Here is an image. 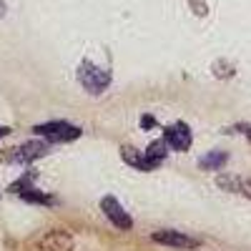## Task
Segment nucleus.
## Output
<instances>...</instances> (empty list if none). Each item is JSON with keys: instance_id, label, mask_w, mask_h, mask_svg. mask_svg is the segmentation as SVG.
<instances>
[{"instance_id": "nucleus-1", "label": "nucleus", "mask_w": 251, "mask_h": 251, "mask_svg": "<svg viewBox=\"0 0 251 251\" xmlns=\"http://www.w3.org/2000/svg\"><path fill=\"white\" fill-rule=\"evenodd\" d=\"M166 149H169V143H166L163 138L153 141L146 151H136V149H131V146H123L121 158L128 166H133V169H138V171H156L166 161Z\"/></svg>"}, {"instance_id": "nucleus-2", "label": "nucleus", "mask_w": 251, "mask_h": 251, "mask_svg": "<svg viewBox=\"0 0 251 251\" xmlns=\"http://www.w3.org/2000/svg\"><path fill=\"white\" fill-rule=\"evenodd\" d=\"M78 83L91 96H100L103 91L111 86V71L98 68L96 63H91V60H80V66H78Z\"/></svg>"}, {"instance_id": "nucleus-3", "label": "nucleus", "mask_w": 251, "mask_h": 251, "mask_svg": "<svg viewBox=\"0 0 251 251\" xmlns=\"http://www.w3.org/2000/svg\"><path fill=\"white\" fill-rule=\"evenodd\" d=\"M38 136H43L46 141L50 143H68V141H75L80 138V128L68 121H48V123H38L35 128H33Z\"/></svg>"}, {"instance_id": "nucleus-4", "label": "nucleus", "mask_w": 251, "mask_h": 251, "mask_svg": "<svg viewBox=\"0 0 251 251\" xmlns=\"http://www.w3.org/2000/svg\"><path fill=\"white\" fill-rule=\"evenodd\" d=\"M100 211H103V216H106L116 228H121V231H131V228H133V219H131L128 211L121 206L118 199L103 196V199H100Z\"/></svg>"}, {"instance_id": "nucleus-5", "label": "nucleus", "mask_w": 251, "mask_h": 251, "mask_svg": "<svg viewBox=\"0 0 251 251\" xmlns=\"http://www.w3.org/2000/svg\"><path fill=\"white\" fill-rule=\"evenodd\" d=\"M48 153V143L43 141H28L23 146H18V149H13L8 156V161H15V163H30V161H38V158H43Z\"/></svg>"}, {"instance_id": "nucleus-6", "label": "nucleus", "mask_w": 251, "mask_h": 251, "mask_svg": "<svg viewBox=\"0 0 251 251\" xmlns=\"http://www.w3.org/2000/svg\"><path fill=\"white\" fill-rule=\"evenodd\" d=\"M163 141L169 143L171 151H188L194 143V136H191V128L186 123H174L163 131Z\"/></svg>"}, {"instance_id": "nucleus-7", "label": "nucleus", "mask_w": 251, "mask_h": 251, "mask_svg": "<svg viewBox=\"0 0 251 251\" xmlns=\"http://www.w3.org/2000/svg\"><path fill=\"white\" fill-rule=\"evenodd\" d=\"M151 239L156 244H163V246H174V249H196L201 241L199 239H191L181 231H174V228H161V231H153Z\"/></svg>"}, {"instance_id": "nucleus-8", "label": "nucleus", "mask_w": 251, "mask_h": 251, "mask_svg": "<svg viewBox=\"0 0 251 251\" xmlns=\"http://www.w3.org/2000/svg\"><path fill=\"white\" fill-rule=\"evenodd\" d=\"M216 186L221 188V191L236 194V196H244V199L251 201V178L231 176V174H219V176H216Z\"/></svg>"}, {"instance_id": "nucleus-9", "label": "nucleus", "mask_w": 251, "mask_h": 251, "mask_svg": "<svg viewBox=\"0 0 251 251\" xmlns=\"http://www.w3.org/2000/svg\"><path fill=\"white\" fill-rule=\"evenodd\" d=\"M38 249L40 251H73V236L68 231H48L43 239L38 241Z\"/></svg>"}, {"instance_id": "nucleus-10", "label": "nucleus", "mask_w": 251, "mask_h": 251, "mask_svg": "<svg viewBox=\"0 0 251 251\" xmlns=\"http://www.w3.org/2000/svg\"><path fill=\"white\" fill-rule=\"evenodd\" d=\"M226 161H228L226 151H211V153H206V156L199 158V169H203V171H219V169L226 166Z\"/></svg>"}, {"instance_id": "nucleus-11", "label": "nucleus", "mask_w": 251, "mask_h": 251, "mask_svg": "<svg viewBox=\"0 0 251 251\" xmlns=\"http://www.w3.org/2000/svg\"><path fill=\"white\" fill-rule=\"evenodd\" d=\"M23 201H28V203H40V206H50V203H55V199L53 196H48V194H43V191H38V188H25V191H20L18 194Z\"/></svg>"}, {"instance_id": "nucleus-12", "label": "nucleus", "mask_w": 251, "mask_h": 251, "mask_svg": "<svg viewBox=\"0 0 251 251\" xmlns=\"http://www.w3.org/2000/svg\"><path fill=\"white\" fill-rule=\"evenodd\" d=\"M214 75L216 78H231L234 75V66L231 63H224V60H216L214 63Z\"/></svg>"}, {"instance_id": "nucleus-13", "label": "nucleus", "mask_w": 251, "mask_h": 251, "mask_svg": "<svg viewBox=\"0 0 251 251\" xmlns=\"http://www.w3.org/2000/svg\"><path fill=\"white\" fill-rule=\"evenodd\" d=\"M33 178H35V174H28V176H23V178H18V181H15V183L10 186V191H13V194H20V191H25V188H30Z\"/></svg>"}, {"instance_id": "nucleus-14", "label": "nucleus", "mask_w": 251, "mask_h": 251, "mask_svg": "<svg viewBox=\"0 0 251 251\" xmlns=\"http://www.w3.org/2000/svg\"><path fill=\"white\" fill-rule=\"evenodd\" d=\"M153 126H156V118L153 116H143L141 118V128H153Z\"/></svg>"}, {"instance_id": "nucleus-15", "label": "nucleus", "mask_w": 251, "mask_h": 251, "mask_svg": "<svg viewBox=\"0 0 251 251\" xmlns=\"http://www.w3.org/2000/svg\"><path fill=\"white\" fill-rule=\"evenodd\" d=\"M239 131H241V133H244V136L251 141V123H246V126H239Z\"/></svg>"}, {"instance_id": "nucleus-16", "label": "nucleus", "mask_w": 251, "mask_h": 251, "mask_svg": "<svg viewBox=\"0 0 251 251\" xmlns=\"http://www.w3.org/2000/svg\"><path fill=\"white\" fill-rule=\"evenodd\" d=\"M10 133V128H8V126H0V138H5Z\"/></svg>"}, {"instance_id": "nucleus-17", "label": "nucleus", "mask_w": 251, "mask_h": 251, "mask_svg": "<svg viewBox=\"0 0 251 251\" xmlns=\"http://www.w3.org/2000/svg\"><path fill=\"white\" fill-rule=\"evenodd\" d=\"M5 10H8V8H5V3H3V0H0V18L5 15Z\"/></svg>"}]
</instances>
